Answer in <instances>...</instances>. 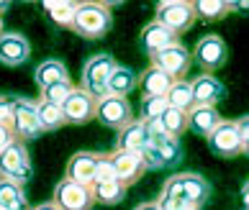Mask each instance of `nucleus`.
<instances>
[{
	"instance_id": "1",
	"label": "nucleus",
	"mask_w": 249,
	"mask_h": 210,
	"mask_svg": "<svg viewBox=\"0 0 249 210\" xmlns=\"http://www.w3.org/2000/svg\"><path fill=\"white\" fill-rule=\"evenodd\" d=\"M146 131H149V144L146 149L139 154L144 169H170L182 159V146L180 139H172L167 136L157 121L146 123Z\"/></svg>"
},
{
	"instance_id": "2",
	"label": "nucleus",
	"mask_w": 249,
	"mask_h": 210,
	"mask_svg": "<svg viewBox=\"0 0 249 210\" xmlns=\"http://www.w3.org/2000/svg\"><path fill=\"white\" fill-rule=\"evenodd\" d=\"M162 197L203 208V203L211 197V182L203 175H196V172H175L172 177L164 179Z\"/></svg>"
},
{
	"instance_id": "3",
	"label": "nucleus",
	"mask_w": 249,
	"mask_h": 210,
	"mask_svg": "<svg viewBox=\"0 0 249 210\" xmlns=\"http://www.w3.org/2000/svg\"><path fill=\"white\" fill-rule=\"evenodd\" d=\"M113 29V13L106 3H77L75 18H72V31L82 39H103Z\"/></svg>"
},
{
	"instance_id": "4",
	"label": "nucleus",
	"mask_w": 249,
	"mask_h": 210,
	"mask_svg": "<svg viewBox=\"0 0 249 210\" xmlns=\"http://www.w3.org/2000/svg\"><path fill=\"white\" fill-rule=\"evenodd\" d=\"M116 67V59H113V54H108V51H100V54H93L88 62H85V67H82V77H80V87L85 90V93H90L95 100L100 97H106V85H108V77H110V72H113Z\"/></svg>"
},
{
	"instance_id": "5",
	"label": "nucleus",
	"mask_w": 249,
	"mask_h": 210,
	"mask_svg": "<svg viewBox=\"0 0 249 210\" xmlns=\"http://www.w3.org/2000/svg\"><path fill=\"white\" fill-rule=\"evenodd\" d=\"M34 175V164H31V154L26 149L23 141H13L0 151V177L13 179L18 185H26Z\"/></svg>"
},
{
	"instance_id": "6",
	"label": "nucleus",
	"mask_w": 249,
	"mask_h": 210,
	"mask_svg": "<svg viewBox=\"0 0 249 210\" xmlns=\"http://www.w3.org/2000/svg\"><path fill=\"white\" fill-rule=\"evenodd\" d=\"M154 21L178 36V33H185L193 29L196 11H193V3H188V0H162V3H157Z\"/></svg>"
},
{
	"instance_id": "7",
	"label": "nucleus",
	"mask_w": 249,
	"mask_h": 210,
	"mask_svg": "<svg viewBox=\"0 0 249 210\" xmlns=\"http://www.w3.org/2000/svg\"><path fill=\"white\" fill-rule=\"evenodd\" d=\"M190 51L185 49V44L175 41L170 47L160 49L157 54H152V67H157L160 72H164L170 80H185L188 69H190Z\"/></svg>"
},
{
	"instance_id": "8",
	"label": "nucleus",
	"mask_w": 249,
	"mask_h": 210,
	"mask_svg": "<svg viewBox=\"0 0 249 210\" xmlns=\"http://www.w3.org/2000/svg\"><path fill=\"white\" fill-rule=\"evenodd\" d=\"M190 59H196L198 67L206 72V75H211V72H216L218 67L226 65L229 49H226V44L218 33H208L196 44V51L190 54Z\"/></svg>"
},
{
	"instance_id": "9",
	"label": "nucleus",
	"mask_w": 249,
	"mask_h": 210,
	"mask_svg": "<svg viewBox=\"0 0 249 210\" xmlns=\"http://www.w3.org/2000/svg\"><path fill=\"white\" fill-rule=\"evenodd\" d=\"M11 129L18 141H31L41 133L39 121H36V103L29 97H13V115H11Z\"/></svg>"
},
{
	"instance_id": "10",
	"label": "nucleus",
	"mask_w": 249,
	"mask_h": 210,
	"mask_svg": "<svg viewBox=\"0 0 249 210\" xmlns=\"http://www.w3.org/2000/svg\"><path fill=\"white\" fill-rule=\"evenodd\" d=\"M95 118L106 129H124L128 121H134V111H131V103L126 97H118V95H106L98 100L95 105Z\"/></svg>"
},
{
	"instance_id": "11",
	"label": "nucleus",
	"mask_w": 249,
	"mask_h": 210,
	"mask_svg": "<svg viewBox=\"0 0 249 210\" xmlns=\"http://www.w3.org/2000/svg\"><path fill=\"white\" fill-rule=\"evenodd\" d=\"M52 203L59 210H90L95 205V200H93L90 187L77 185V182H70V179H59L57 187H54Z\"/></svg>"
},
{
	"instance_id": "12",
	"label": "nucleus",
	"mask_w": 249,
	"mask_h": 210,
	"mask_svg": "<svg viewBox=\"0 0 249 210\" xmlns=\"http://www.w3.org/2000/svg\"><path fill=\"white\" fill-rule=\"evenodd\" d=\"M206 139H208V149L221 159H231V157L242 154V141H239L236 121H221Z\"/></svg>"
},
{
	"instance_id": "13",
	"label": "nucleus",
	"mask_w": 249,
	"mask_h": 210,
	"mask_svg": "<svg viewBox=\"0 0 249 210\" xmlns=\"http://www.w3.org/2000/svg\"><path fill=\"white\" fill-rule=\"evenodd\" d=\"M95 105L98 100L85 93L82 87H75L70 93V97L62 103V115H64V123L70 126H85L95 118Z\"/></svg>"
},
{
	"instance_id": "14",
	"label": "nucleus",
	"mask_w": 249,
	"mask_h": 210,
	"mask_svg": "<svg viewBox=\"0 0 249 210\" xmlns=\"http://www.w3.org/2000/svg\"><path fill=\"white\" fill-rule=\"evenodd\" d=\"M108 162L113 167V175H116V182H121L124 187H131L142 179L144 175V164H142V157L139 154H128V151H110L108 154Z\"/></svg>"
},
{
	"instance_id": "15",
	"label": "nucleus",
	"mask_w": 249,
	"mask_h": 210,
	"mask_svg": "<svg viewBox=\"0 0 249 210\" xmlns=\"http://www.w3.org/2000/svg\"><path fill=\"white\" fill-rule=\"evenodd\" d=\"M31 57V44L18 31H3L0 33V65L18 67Z\"/></svg>"
},
{
	"instance_id": "16",
	"label": "nucleus",
	"mask_w": 249,
	"mask_h": 210,
	"mask_svg": "<svg viewBox=\"0 0 249 210\" xmlns=\"http://www.w3.org/2000/svg\"><path fill=\"white\" fill-rule=\"evenodd\" d=\"M98 162H100V151H77V154H72L70 162H67V177L64 179L90 187L93 179H95Z\"/></svg>"
},
{
	"instance_id": "17",
	"label": "nucleus",
	"mask_w": 249,
	"mask_h": 210,
	"mask_svg": "<svg viewBox=\"0 0 249 210\" xmlns=\"http://www.w3.org/2000/svg\"><path fill=\"white\" fill-rule=\"evenodd\" d=\"M149 144V131L142 118L128 121L124 129L116 131V151H128V154H142Z\"/></svg>"
},
{
	"instance_id": "18",
	"label": "nucleus",
	"mask_w": 249,
	"mask_h": 210,
	"mask_svg": "<svg viewBox=\"0 0 249 210\" xmlns=\"http://www.w3.org/2000/svg\"><path fill=\"white\" fill-rule=\"evenodd\" d=\"M190 93H193V103L196 105H208L216 108L218 100H224L226 87L221 85V80H216L213 75H198L196 80H190Z\"/></svg>"
},
{
	"instance_id": "19",
	"label": "nucleus",
	"mask_w": 249,
	"mask_h": 210,
	"mask_svg": "<svg viewBox=\"0 0 249 210\" xmlns=\"http://www.w3.org/2000/svg\"><path fill=\"white\" fill-rule=\"evenodd\" d=\"M139 41H142V49L152 57V54H157L160 49H164V47H170V44H175V41H178V36L170 33L167 29H164V26H160L157 21H152V23H146L144 29H142Z\"/></svg>"
},
{
	"instance_id": "20",
	"label": "nucleus",
	"mask_w": 249,
	"mask_h": 210,
	"mask_svg": "<svg viewBox=\"0 0 249 210\" xmlns=\"http://www.w3.org/2000/svg\"><path fill=\"white\" fill-rule=\"evenodd\" d=\"M221 121H224L221 113L208 105H193L188 111V129H193L198 136H208Z\"/></svg>"
},
{
	"instance_id": "21",
	"label": "nucleus",
	"mask_w": 249,
	"mask_h": 210,
	"mask_svg": "<svg viewBox=\"0 0 249 210\" xmlns=\"http://www.w3.org/2000/svg\"><path fill=\"white\" fill-rule=\"evenodd\" d=\"M136 85H139V77H136V72H134V69H128V67L116 65L113 72H110V77H108L106 93H108V95L126 97L128 93H134V90H136Z\"/></svg>"
},
{
	"instance_id": "22",
	"label": "nucleus",
	"mask_w": 249,
	"mask_h": 210,
	"mask_svg": "<svg viewBox=\"0 0 249 210\" xmlns=\"http://www.w3.org/2000/svg\"><path fill=\"white\" fill-rule=\"evenodd\" d=\"M64 80H70V72L64 67V62H59V59H44L34 69V82L39 85V90L54 85V82H64Z\"/></svg>"
},
{
	"instance_id": "23",
	"label": "nucleus",
	"mask_w": 249,
	"mask_h": 210,
	"mask_svg": "<svg viewBox=\"0 0 249 210\" xmlns=\"http://www.w3.org/2000/svg\"><path fill=\"white\" fill-rule=\"evenodd\" d=\"M0 210H29L23 185L0 177Z\"/></svg>"
},
{
	"instance_id": "24",
	"label": "nucleus",
	"mask_w": 249,
	"mask_h": 210,
	"mask_svg": "<svg viewBox=\"0 0 249 210\" xmlns=\"http://www.w3.org/2000/svg\"><path fill=\"white\" fill-rule=\"evenodd\" d=\"M172 82L175 80H170L164 72H160L157 67H149L146 72H142V80L136 87H142L144 97H164V93L170 90Z\"/></svg>"
},
{
	"instance_id": "25",
	"label": "nucleus",
	"mask_w": 249,
	"mask_h": 210,
	"mask_svg": "<svg viewBox=\"0 0 249 210\" xmlns=\"http://www.w3.org/2000/svg\"><path fill=\"white\" fill-rule=\"evenodd\" d=\"M164 103H167V108H178V111H190L193 105V93H190V82L188 80H175L170 90L164 93Z\"/></svg>"
},
{
	"instance_id": "26",
	"label": "nucleus",
	"mask_w": 249,
	"mask_h": 210,
	"mask_svg": "<svg viewBox=\"0 0 249 210\" xmlns=\"http://www.w3.org/2000/svg\"><path fill=\"white\" fill-rule=\"evenodd\" d=\"M160 129L172 136V139H180L182 133L188 131V113L185 111H178V108H164V113L157 118Z\"/></svg>"
},
{
	"instance_id": "27",
	"label": "nucleus",
	"mask_w": 249,
	"mask_h": 210,
	"mask_svg": "<svg viewBox=\"0 0 249 210\" xmlns=\"http://www.w3.org/2000/svg\"><path fill=\"white\" fill-rule=\"evenodd\" d=\"M90 193H93V200L100 205H118L126 197V187L121 182L110 179V182H98V185H93Z\"/></svg>"
},
{
	"instance_id": "28",
	"label": "nucleus",
	"mask_w": 249,
	"mask_h": 210,
	"mask_svg": "<svg viewBox=\"0 0 249 210\" xmlns=\"http://www.w3.org/2000/svg\"><path fill=\"white\" fill-rule=\"evenodd\" d=\"M36 121H39L41 131H59L62 126H67L62 115V108L52 105V103H36Z\"/></svg>"
},
{
	"instance_id": "29",
	"label": "nucleus",
	"mask_w": 249,
	"mask_h": 210,
	"mask_svg": "<svg viewBox=\"0 0 249 210\" xmlns=\"http://www.w3.org/2000/svg\"><path fill=\"white\" fill-rule=\"evenodd\" d=\"M44 11L49 13V18L54 23L64 26V29H72V18H75L77 3H70V0H47Z\"/></svg>"
},
{
	"instance_id": "30",
	"label": "nucleus",
	"mask_w": 249,
	"mask_h": 210,
	"mask_svg": "<svg viewBox=\"0 0 249 210\" xmlns=\"http://www.w3.org/2000/svg\"><path fill=\"white\" fill-rule=\"evenodd\" d=\"M193 11H196V18H203V21H221L234 8L224 0H198V3H193Z\"/></svg>"
},
{
	"instance_id": "31",
	"label": "nucleus",
	"mask_w": 249,
	"mask_h": 210,
	"mask_svg": "<svg viewBox=\"0 0 249 210\" xmlns=\"http://www.w3.org/2000/svg\"><path fill=\"white\" fill-rule=\"evenodd\" d=\"M75 90V85H72L70 80H64V82H54V85L49 87H44L41 90V103H52V105H59L70 97V93Z\"/></svg>"
},
{
	"instance_id": "32",
	"label": "nucleus",
	"mask_w": 249,
	"mask_h": 210,
	"mask_svg": "<svg viewBox=\"0 0 249 210\" xmlns=\"http://www.w3.org/2000/svg\"><path fill=\"white\" fill-rule=\"evenodd\" d=\"M164 108H167V103H164V97H142V121L149 123V121H157Z\"/></svg>"
},
{
	"instance_id": "33",
	"label": "nucleus",
	"mask_w": 249,
	"mask_h": 210,
	"mask_svg": "<svg viewBox=\"0 0 249 210\" xmlns=\"http://www.w3.org/2000/svg\"><path fill=\"white\" fill-rule=\"evenodd\" d=\"M110 179H116L113 167H110V162H108V154H100V162H98V169H95L93 185H98V182H110ZM93 185H90V187H93Z\"/></svg>"
},
{
	"instance_id": "34",
	"label": "nucleus",
	"mask_w": 249,
	"mask_h": 210,
	"mask_svg": "<svg viewBox=\"0 0 249 210\" xmlns=\"http://www.w3.org/2000/svg\"><path fill=\"white\" fill-rule=\"evenodd\" d=\"M236 126H239V141H242V154H247V151H249V118H247V115H244V118H239Z\"/></svg>"
},
{
	"instance_id": "35",
	"label": "nucleus",
	"mask_w": 249,
	"mask_h": 210,
	"mask_svg": "<svg viewBox=\"0 0 249 210\" xmlns=\"http://www.w3.org/2000/svg\"><path fill=\"white\" fill-rule=\"evenodd\" d=\"M11 115H13V97L0 95V123L11 126Z\"/></svg>"
},
{
	"instance_id": "36",
	"label": "nucleus",
	"mask_w": 249,
	"mask_h": 210,
	"mask_svg": "<svg viewBox=\"0 0 249 210\" xmlns=\"http://www.w3.org/2000/svg\"><path fill=\"white\" fill-rule=\"evenodd\" d=\"M13 141H16L13 129H11V126H5V123H0V151H3L8 144H13Z\"/></svg>"
},
{
	"instance_id": "37",
	"label": "nucleus",
	"mask_w": 249,
	"mask_h": 210,
	"mask_svg": "<svg viewBox=\"0 0 249 210\" xmlns=\"http://www.w3.org/2000/svg\"><path fill=\"white\" fill-rule=\"evenodd\" d=\"M134 210H162L157 203H142V205H136Z\"/></svg>"
},
{
	"instance_id": "38",
	"label": "nucleus",
	"mask_w": 249,
	"mask_h": 210,
	"mask_svg": "<svg viewBox=\"0 0 249 210\" xmlns=\"http://www.w3.org/2000/svg\"><path fill=\"white\" fill-rule=\"evenodd\" d=\"M31 210H59L54 203H41V205H36V208H31Z\"/></svg>"
},
{
	"instance_id": "39",
	"label": "nucleus",
	"mask_w": 249,
	"mask_h": 210,
	"mask_svg": "<svg viewBox=\"0 0 249 210\" xmlns=\"http://www.w3.org/2000/svg\"><path fill=\"white\" fill-rule=\"evenodd\" d=\"M5 29H3V16H0V33H3Z\"/></svg>"
}]
</instances>
